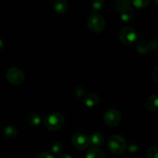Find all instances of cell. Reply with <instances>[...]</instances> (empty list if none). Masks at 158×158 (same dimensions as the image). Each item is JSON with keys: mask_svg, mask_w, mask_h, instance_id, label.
Masks as SVG:
<instances>
[{"mask_svg": "<svg viewBox=\"0 0 158 158\" xmlns=\"http://www.w3.org/2000/svg\"><path fill=\"white\" fill-rule=\"evenodd\" d=\"M72 143L77 149L83 151L89 146V138L84 133H76L72 137Z\"/></svg>", "mask_w": 158, "mask_h": 158, "instance_id": "obj_7", "label": "cell"}, {"mask_svg": "<svg viewBox=\"0 0 158 158\" xmlns=\"http://www.w3.org/2000/svg\"><path fill=\"white\" fill-rule=\"evenodd\" d=\"M3 134H4L5 137L7 139L14 138L17 134L16 127L12 125H9V126L6 127L3 131Z\"/></svg>", "mask_w": 158, "mask_h": 158, "instance_id": "obj_17", "label": "cell"}, {"mask_svg": "<svg viewBox=\"0 0 158 158\" xmlns=\"http://www.w3.org/2000/svg\"><path fill=\"white\" fill-rule=\"evenodd\" d=\"M129 7H131V0H115L114 2V8L119 12Z\"/></svg>", "mask_w": 158, "mask_h": 158, "instance_id": "obj_16", "label": "cell"}, {"mask_svg": "<svg viewBox=\"0 0 158 158\" xmlns=\"http://www.w3.org/2000/svg\"><path fill=\"white\" fill-rule=\"evenodd\" d=\"M3 47H4V43H3L2 40L1 39H0V49H2Z\"/></svg>", "mask_w": 158, "mask_h": 158, "instance_id": "obj_28", "label": "cell"}, {"mask_svg": "<svg viewBox=\"0 0 158 158\" xmlns=\"http://www.w3.org/2000/svg\"><path fill=\"white\" fill-rule=\"evenodd\" d=\"M146 156L148 158H157L158 157V148L157 146H151L148 149Z\"/></svg>", "mask_w": 158, "mask_h": 158, "instance_id": "obj_20", "label": "cell"}, {"mask_svg": "<svg viewBox=\"0 0 158 158\" xmlns=\"http://www.w3.org/2000/svg\"><path fill=\"white\" fill-rule=\"evenodd\" d=\"M151 0H132V3L136 8L143 9L149 5Z\"/></svg>", "mask_w": 158, "mask_h": 158, "instance_id": "obj_21", "label": "cell"}, {"mask_svg": "<svg viewBox=\"0 0 158 158\" xmlns=\"http://www.w3.org/2000/svg\"><path fill=\"white\" fill-rule=\"evenodd\" d=\"M104 5V0H90V6L93 10L100 11Z\"/></svg>", "mask_w": 158, "mask_h": 158, "instance_id": "obj_19", "label": "cell"}, {"mask_svg": "<svg viewBox=\"0 0 158 158\" xmlns=\"http://www.w3.org/2000/svg\"><path fill=\"white\" fill-rule=\"evenodd\" d=\"M127 148L128 151H129L131 154H135V153H137L139 150L138 146H137V144H136V143H131V144L128 146V148L127 147Z\"/></svg>", "mask_w": 158, "mask_h": 158, "instance_id": "obj_23", "label": "cell"}, {"mask_svg": "<svg viewBox=\"0 0 158 158\" xmlns=\"http://www.w3.org/2000/svg\"><path fill=\"white\" fill-rule=\"evenodd\" d=\"M49 1H52V0H49Z\"/></svg>", "mask_w": 158, "mask_h": 158, "instance_id": "obj_29", "label": "cell"}, {"mask_svg": "<svg viewBox=\"0 0 158 158\" xmlns=\"http://www.w3.org/2000/svg\"><path fill=\"white\" fill-rule=\"evenodd\" d=\"M127 143L126 140L120 135H114L110 137L108 141V148L110 151L115 154H123L127 149Z\"/></svg>", "mask_w": 158, "mask_h": 158, "instance_id": "obj_3", "label": "cell"}, {"mask_svg": "<svg viewBox=\"0 0 158 158\" xmlns=\"http://www.w3.org/2000/svg\"><path fill=\"white\" fill-rule=\"evenodd\" d=\"M26 120L30 126L37 127L41 123L42 117L36 113H31L26 116Z\"/></svg>", "mask_w": 158, "mask_h": 158, "instance_id": "obj_11", "label": "cell"}, {"mask_svg": "<svg viewBox=\"0 0 158 158\" xmlns=\"http://www.w3.org/2000/svg\"><path fill=\"white\" fill-rule=\"evenodd\" d=\"M137 50L140 55L145 56L149 52L150 45L147 40H139L137 44Z\"/></svg>", "mask_w": 158, "mask_h": 158, "instance_id": "obj_12", "label": "cell"}, {"mask_svg": "<svg viewBox=\"0 0 158 158\" xmlns=\"http://www.w3.org/2000/svg\"><path fill=\"white\" fill-rule=\"evenodd\" d=\"M100 103V97L95 94H90L84 98V104L89 108H94Z\"/></svg>", "mask_w": 158, "mask_h": 158, "instance_id": "obj_9", "label": "cell"}, {"mask_svg": "<svg viewBox=\"0 0 158 158\" xmlns=\"http://www.w3.org/2000/svg\"><path fill=\"white\" fill-rule=\"evenodd\" d=\"M120 19L123 22V23H129L133 19L134 16V12L131 7L127 8V9H124L123 11L120 12Z\"/></svg>", "mask_w": 158, "mask_h": 158, "instance_id": "obj_15", "label": "cell"}, {"mask_svg": "<svg viewBox=\"0 0 158 158\" xmlns=\"http://www.w3.org/2000/svg\"><path fill=\"white\" fill-rule=\"evenodd\" d=\"M59 157H60V158H63V157L72 158L73 157L71 155H69V154H61V155H59Z\"/></svg>", "mask_w": 158, "mask_h": 158, "instance_id": "obj_27", "label": "cell"}, {"mask_svg": "<svg viewBox=\"0 0 158 158\" xmlns=\"http://www.w3.org/2000/svg\"><path fill=\"white\" fill-rule=\"evenodd\" d=\"M51 151H52V154H60V153L63 152V145L61 142H54L51 148Z\"/></svg>", "mask_w": 158, "mask_h": 158, "instance_id": "obj_18", "label": "cell"}, {"mask_svg": "<svg viewBox=\"0 0 158 158\" xmlns=\"http://www.w3.org/2000/svg\"><path fill=\"white\" fill-rule=\"evenodd\" d=\"M6 78L12 84L19 85L24 81L25 75L23 70L19 68L12 67L10 68L6 73Z\"/></svg>", "mask_w": 158, "mask_h": 158, "instance_id": "obj_6", "label": "cell"}, {"mask_svg": "<svg viewBox=\"0 0 158 158\" xmlns=\"http://www.w3.org/2000/svg\"><path fill=\"white\" fill-rule=\"evenodd\" d=\"M65 122V117L60 113H52L48 114L43 120L45 127L52 131H56L61 129L64 126Z\"/></svg>", "mask_w": 158, "mask_h": 158, "instance_id": "obj_1", "label": "cell"}, {"mask_svg": "<svg viewBox=\"0 0 158 158\" xmlns=\"http://www.w3.org/2000/svg\"><path fill=\"white\" fill-rule=\"evenodd\" d=\"M149 45H150V48H151V49H152L154 51H156L157 49L158 44H157V41L156 39H154V40H151V43H149Z\"/></svg>", "mask_w": 158, "mask_h": 158, "instance_id": "obj_25", "label": "cell"}, {"mask_svg": "<svg viewBox=\"0 0 158 158\" xmlns=\"http://www.w3.org/2000/svg\"><path fill=\"white\" fill-rule=\"evenodd\" d=\"M88 28L90 31L95 33H99L104 29L106 23L105 19L101 15L94 13L89 17L87 20Z\"/></svg>", "mask_w": 158, "mask_h": 158, "instance_id": "obj_4", "label": "cell"}, {"mask_svg": "<svg viewBox=\"0 0 158 158\" xmlns=\"http://www.w3.org/2000/svg\"><path fill=\"white\" fill-rule=\"evenodd\" d=\"M53 9L58 13H64L68 9V3L66 0H55Z\"/></svg>", "mask_w": 158, "mask_h": 158, "instance_id": "obj_13", "label": "cell"}, {"mask_svg": "<svg viewBox=\"0 0 158 158\" xmlns=\"http://www.w3.org/2000/svg\"><path fill=\"white\" fill-rule=\"evenodd\" d=\"M104 157H106V154L103 153V151L99 149L97 147L91 148L86 154V158H101Z\"/></svg>", "mask_w": 158, "mask_h": 158, "instance_id": "obj_14", "label": "cell"}, {"mask_svg": "<svg viewBox=\"0 0 158 158\" xmlns=\"http://www.w3.org/2000/svg\"><path fill=\"white\" fill-rule=\"evenodd\" d=\"M103 142H104V136L100 132L94 133L89 138V143L94 147L100 148L103 144Z\"/></svg>", "mask_w": 158, "mask_h": 158, "instance_id": "obj_10", "label": "cell"}, {"mask_svg": "<svg viewBox=\"0 0 158 158\" xmlns=\"http://www.w3.org/2000/svg\"><path fill=\"white\" fill-rule=\"evenodd\" d=\"M152 77L154 80V81L158 82V67L157 66H156V67L154 68V71H153Z\"/></svg>", "mask_w": 158, "mask_h": 158, "instance_id": "obj_26", "label": "cell"}, {"mask_svg": "<svg viewBox=\"0 0 158 158\" xmlns=\"http://www.w3.org/2000/svg\"><path fill=\"white\" fill-rule=\"evenodd\" d=\"M158 96L153 94L149 96L145 100V107L151 112H156L158 110Z\"/></svg>", "mask_w": 158, "mask_h": 158, "instance_id": "obj_8", "label": "cell"}, {"mask_svg": "<svg viewBox=\"0 0 158 158\" xmlns=\"http://www.w3.org/2000/svg\"><path fill=\"white\" fill-rule=\"evenodd\" d=\"M103 120L107 126L114 127L121 121V114L117 110L111 108L106 111L103 116Z\"/></svg>", "mask_w": 158, "mask_h": 158, "instance_id": "obj_5", "label": "cell"}, {"mask_svg": "<svg viewBox=\"0 0 158 158\" xmlns=\"http://www.w3.org/2000/svg\"><path fill=\"white\" fill-rule=\"evenodd\" d=\"M0 158H1V156H0Z\"/></svg>", "mask_w": 158, "mask_h": 158, "instance_id": "obj_30", "label": "cell"}, {"mask_svg": "<svg viewBox=\"0 0 158 158\" xmlns=\"http://www.w3.org/2000/svg\"><path fill=\"white\" fill-rule=\"evenodd\" d=\"M119 40L126 46H131L138 39L137 31L132 27L125 26L119 30Z\"/></svg>", "mask_w": 158, "mask_h": 158, "instance_id": "obj_2", "label": "cell"}, {"mask_svg": "<svg viewBox=\"0 0 158 158\" xmlns=\"http://www.w3.org/2000/svg\"><path fill=\"white\" fill-rule=\"evenodd\" d=\"M37 158H53V154H50L49 152H46V151H43V152H40V154H38L36 155Z\"/></svg>", "mask_w": 158, "mask_h": 158, "instance_id": "obj_24", "label": "cell"}, {"mask_svg": "<svg viewBox=\"0 0 158 158\" xmlns=\"http://www.w3.org/2000/svg\"><path fill=\"white\" fill-rule=\"evenodd\" d=\"M73 94L76 97H79V98L83 97V95L85 94L84 87H83L82 86H80V85H79V86H77L75 88H74Z\"/></svg>", "mask_w": 158, "mask_h": 158, "instance_id": "obj_22", "label": "cell"}]
</instances>
